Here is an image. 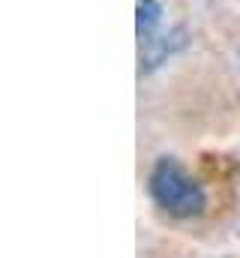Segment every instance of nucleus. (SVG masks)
I'll list each match as a JSON object with an SVG mask.
<instances>
[{
	"mask_svg": "<svg viewBox=\"0 0 240 258\" xmlns=\"http://www.w3.org/2000/svg\"><path fill=\"white\" fill-rule=\"evenodd\" d=\"M180 36H183V33L177 30L171 39H168V36H159V39L153 36L147 45H141V66H144V69H156L168 54H174L177 48H183V39H180Z\"/></svg>",
	"mask_w": 240,
	"mask_h": 258,
	"instance_id": "obj_2",
	"label": "nucleus"
},
{
	"mask_svg": "<svg viewBox=\"0 0 240 258\" xmlns=\"http://www.w3.org/2000/svg\"><path fill=\"white\" fill-rule=\"evenodd\" d=\"M150 195L168 216H177V219H192L207 207V195L201 189V183L171 156H162L153 165Z\"/></svg>",
	"mask_w": 240,
	"mask_h": 258,
	"instance_id": "obj_1",
	"label": "nucleus"
},
{
	"mask_svg": "<svg viewBox=\"0 0 240 258\" xmlns=\"http://www.w3.org/2000/svg\"><path fill=\"white\" fill-rule=\"evenodd\" d=\"M162 21V6L159 0H138V42L147 45L156 36V27Z\"/></svg>",
	"mask_w": 240,
	"mask_h": 258,
	"instance_id": "obj_3",
	"label": "nucleus"
}]
</instances>
